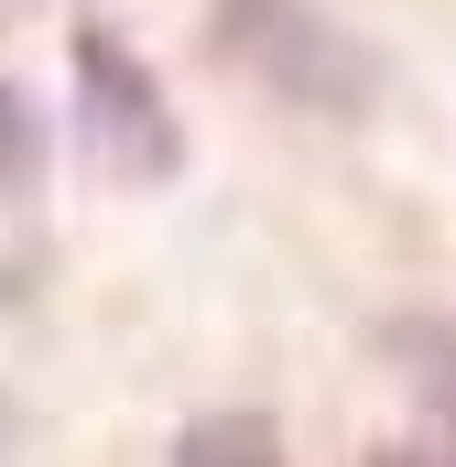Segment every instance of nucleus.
Returning <instances> with one entry per match:
<instances>
[{"label":"nucleus","mask_w":456,"mask_h":467,"mask_svg":"<svg viewBox=\"0 0 456 467\" xmlns=\"http://www.w3.org/2000/svg\"><path fill=\"white\" fill-rule=\"evenodd\" d=\"M228 66L250 88H272L305 119H369L380 109V55L347 33L326 0H207Z\"/></svg>","instance_id":"f257e3e1"},{"label":"nucleus","mask_w":456,"mask_h":467,"mask_svg":"<svg viewBox=\"0 0 456 467\" xmlns=\"http://www.w3.org/2000/svg\"><path fill=\"white\" fill-rule=\"evenodd\" d=\"M66 77H77V130H88V152H98L109 185L152 196V185L185 174V119H174L163 77H152V55H141L119 22L77 11V33H66Z\"/></svg>","instance_id":"f03ea898"},{"label":"nucleus","mask_w":456,"mask_h":467,"mask_svg":"<svg viewBox=\"0 0 456 467\" xmlns=\"http://www.w3.org/2000/svg\"><path fill=\"white\" fill-rule=\"evenodd\" d=\"M380 348L402 358V380H413V391L456 424V316H391V327H380Z\"/></svg>","instance_id":"20e7f679"},{"label":"nucleus","mask_w":456,"mask_h":467,"mask_svg":"<svg viewBox=\"0 0 456 467\" xmlns=\"http://www.w3.org/2000/svg\"><path fill=\"white\" fill-rule=\"evenodd\" d=\"M33 174H44V130H33V99L0 77V207H22Z\"/></svg>","instance_id":"39448f33"},{"label":"nucleus","mask_w":456,"mask_h":467,"mask_svg":"<svg viewBox=\"0 0 456 467\" xmlns=\"http://www.w3.org/2000/svg\"><path fill=\"white\" fill-rule=\"evenodd\" d=\"M174 467H283V424L261 402H218L174 435Z\"/></svg>","instance_id":"7ed1b4c3"}]
</instances>
